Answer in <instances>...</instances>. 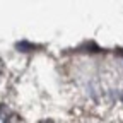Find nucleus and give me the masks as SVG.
Returning a JSON list of instances; mask_svg holds the SVG:
<instances>
[{
	"mask_svg": "<svg viewBox=\"0 0 123 123\" xmlns=\"http://www.w3.org/2000/svg\"><path fill=\"white\" fill-rule=\"evenodd\" d=\"M9 121V111L5 106H0V123H7Z\"/></svg>",
	"mask_w": 123,
	"mask_h": 123,
	"instance_id": "nucleus-1",
	"label": "nucleus"
}]
</instances>
